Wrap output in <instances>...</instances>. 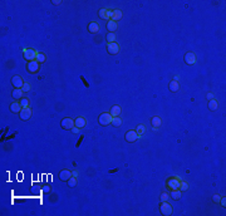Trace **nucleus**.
I'll use <instances>...</instances> for the list:
<instances>
[{"mask_svg":"<svg viewBox=\"0 0 226 216\" xmlns=\"http://www.w3.org/2000/svg\"><path fill=\"white\" fill-rule=\"evenodd\" d=\"M27 71L31 73V74H34V73H37L39 71V63L37 62V60H31V62H28L27 64Z\"/></svg>","mask_w":226,"mask_h":216,"instance_id":"8","label":"nucleus"},{"mask_svg":"<svg viewBox=\"0 0 226 216\" xmlns=\"http://www.w3.org/2000/svg\"><path fill=\"white\" fill-rule=\"evenodd\" d=\"M196 60H197V58H196L195 53L189 52V53L185 54V62H186L189 65H193L196 63Z\"/></svg>","mask_w":226,"mask_h":216,"instance_id":"11","label":"nucleus"},{"mask_svg":"<svg viewBox=\"0 0 226 216\" xmlns=\"http://www.w3.org/2000/svg\"><path fill=\"white\" fill-rule=\"evenodd\" d=\"M112 119H113L112 114L107 113V112L99 114V117H98V122H99L101 126H108V125H111V123H112Z\"/></svg>","mask_w":226,"mask_h":216,"instance_id":"3","label":"nucleus"},{"mask_svg":"<svg viewBox=\"0 0 226 216\" xmlns=\"http://www.w3.org/2000/svg\"><path fill=\"white\" fill-rule=\"evenodd\" d=\"M206 97H207V98H209V99H212V98H214V94H212V93H211V92H209V93H207V94H206Z\"/></svg>","mask_w":226,"mask_h":216,"instance_id":"40","label":"nucleus"},{"mask_svg":"<svg viewBox=\"0 0 226 216\" xmlns=\"http://www.w3.org/2000/svg\"><path fill=\"white\" fill-rule=\"evenodd\" d=\"M106 38H107L108 43H114V42H116V39H117V37H116V34H114V33H108Z\"/></svg>","mask_w":226,"mask_h":216,"instance_id":"27","label":"nucleus"},{"mask_svg":"<svg viewBox=\"0 0 226 216\" xmlns=\"http://www.w3.org/2000/svg\"><path fill=\"white\" fill-rule=\"evenodd\" d=\"M181 195H182V191H181V190H173L172 193H171V197L173 200H180Z\"/></svg>","mask_w":226,"mask_h":216,"instance_id":"24","label":"nucleus"},{"mask_svg":"<svg viewBox=\"0 0 226 216\" xmlns=\"http://www.w3.org/2000/svg\"><path fill=\"white\" fill-rule=\"evenodd\" d=\"M72 176H74V177H78L79 176V172L77 170H74V171H72Z\"/></svg>","mask_w":226,"mask_h":216,"instance_id":"38","label":"nucleus"},{"mask_svg":"<svg viewBox=\"0 0 226 216\" xmlns=\"http://www.w3.org/2000/svg\"><path fill=\"white\" fill-rule=\"evenodd\" d=\"M220 204L225 207V206H226V197H221V199H220Z\"/></svg>","mask_w":226,"mask_h":216,"instance_id":"36","label":"nucleus"},{"mask_svg":"<svg viewBox=\"0 0 226 216\" xmlns=\"http://www.w3.org/2000/svg\"><path fill=\"white\" fill-rule=\"evenodd\" d=\"M72 131H73V133H79V131H81V128H78V127H73L72 128Z\"/></svg>","mask_w":226,"mask_h":216,"instance_id":"37","label":"nucleus"},{"mask_svg":"<svg viewBox=\"0 0 226 216\" xmlns=\"http://www.w3.org/2000/svg\"><path fill=\"white\" fill-rule=\"evenodd\" d=\"M19 103H20V106L23 107V108H25V107H29V99L28 98H25V97H23V98H20L19 99Z\"/></svg>","mask_w":226,"mask_h":216,"instance_id":"26","label":"nucleus"},{"mask_svg":"<svg viewBox=\"0 0 226 216\" xmlns=\"http://www.w3.org/2000/svg\"><path fill=\"white\" fill-rule=\"evenodd\" d=\"M21 109H23V107L20 106V103H19V102H13L10 104V111L13 113H20Z\"/></svg>","mask_w":226,"mask_h":216,"instance_id":"17","label":"nucleus"},{"mask_svg":"<svg viewBox=\"0 0 226 216\" xmlns=\"http://www.w3.org/2000/svg\"><path fill=\"white\" fill-rule=\"evenodd\" d=\"M88 31L92 34H95L99 31V24L97 21H92V23L88 24Z\"/></svg>","mask_w":226,"mask_h":216,"instance_id":"13","label":"nucleus"},{"mask_svg":"<svg viewBox=\"0 0 226 216\" xmlns=\"http://www.w3.org/2000/svg\"><path fill=\"white\" fill-rule=\"evenodd\" d=\"M168 88H170V91L171 92H177L180 89V84H179V82L177 81H171L170 82V84H168Z\"/></svg>","mask_w":226,"mask_h":216,"instance_id":"19","label":"nucleus"},{"mask_svg":"<svg viewBox=\"0 0 226 216\" xmlns=\"http://www.w3.org/2000/svg\"><path fill=\"white\" fill-rule=\"evenodd\" d=\"M25 82L23 81V78L20 77V75H14V77L11 78V84L14 85L15 88H23Z\"/></svg>","mask_w":226,"mask_h":216,"instance_id":"10","label":"nucleus"},{"mask_svg":"<svg viewBox=\"0 0 226 216\" xmlns=\"http://www.w3.org/2000/svg\"><path fill=\"white\" fill-rule=\"evenodd\" d=\"M161 123H162V119L160 118V117L155 116V117L151 118V125H152V127H153V129H157L158 127L161 126Z\"/></svg>","mask_w":226,"mask_h":216,"instance_id":"16","label":"nucleus"},{"mask_svg":"<svg viewBox=\"0 0 226 216\" xmlns=\"http://www.w3.org/2000/svg\"><path fill=\"white\" fill-rule=\"evenodd\" d=\"M31 114H33V111H31V108L29 107H25L23 109L20 111V113H19V116H20V119L21 121H28L31 117Z\"/></svg>","mask_w":226,"mask_h":216,"instance_id":"7","label":"nucleus"},{"mask_svg":"<svg viewBox=\"0 0 226 216\" xmlns=\"http://www.w3.org/2000/svg\"><path fill=\"white\" fill-rule=\"evenodd\" d=\"M23 92H29L30 89H31V85H30V83H28V82H25L24 83V85H23Z\"/></svg>","mask_w":226,"mask_h":216,"instance_id":"32","label":"nucleus"},{"mask_svg":"<svg viewBox=\"0 0 226 216\" xmlns=\"http://www.w3.org/2000/svg\"><path fill=\"white\" fill-rule=\"evenodd\" d=\"M74 125H75V127H78V128H84L85 125H87V119L82 116L77 117V118L74 119Z\"/></svg>","mask_w":226,"mask_h":216,"instance_id":"12","label":"nucleus"},{"mask_svg":"<svg viewBox=\"0 0 226 216\" xmlns=\"http://www.w3.org/2000/svg\"><path fill=\"white\" fill-rule=\"evenodd\" d=\"M50 191V189H49V186H44L43 187V192H45V193H48Z\"/></svg>","mask_w":226,"mask_h":216,"instance_id":"39","label":"nucleus"},{"mask_svg":"<svg viewBox=\"0 0 226 216\" xmlns=\"http://www.w3.org/2000/svg\"><path fill=\"white\" fill-rule=\"evenodd\" d=\"M72 177V171L69 170H63L59 172V179L62 181H68Z\"/></svg>","mask_w":226,"mask_h":216,"instance_id":"14","label":"nucleus"},{"mask_svg":"<svg viewBox=\"0 0 226 216\" xmlns=\"http://www.w3.org/2000/svg\"><path fill=\"white\" fill-rule=\"evenodd\" d=\"M136 132L138 133L139 137H142V136L146 133V127L143 125H138V126H137V128H136Z\"/></svg>","mask_w":226,"mask_h":216,"instance_id":"23","label":"nucleus"},{"mask_svg":"<svg viewBox=\"0 0 226 216\" xmlns=\"http://www.w3.org/2000/svg\"><path fill=\"white\" fill-rule=\"evenodd\" d=\"M160 211H161V214L163 215V216H170L171 214H172L173 209H172V206L168 204L167 201H161V204H160Z\"/></svg>","mask_w":226,"mask_h":216,"instance_id":"4","label":"nucleus"},{"mask_svg":"<svg viewBox=\"0 0 226 216\" xmlns=\"http://www.w3.org/2000/svg\"><path fill=\"white\" fill-rule=\"evenodd\" d=\"M117 28H118L117 21H114V20H108L107 21V29H108L109 33H114V31L117 30Z\"/></svg>","mask_w":226,"mask_h":216,"instance_id":"15","label":"nucleus"},{"mask_svg":"<svg viewBox=\"0 0 226 216\" xmlns=\"http://www.w3.org/2000/svg\"><path fill=\"white\" fill-rule=\"evenodd\" d=\"M180 190L181 191H187L189 190V183L186 181H181L180 182Z\"/></svg>","mask_w":226,"mask_h":216,"instance_id":"30","label":"nucleus"},{"mask_svg":"<svg viewBox=\"0 0 226 216\" xmlns=\"http://www.w3.org/2000/svg\"><path fill=\"white\" fill-rule=\"evenodd\" d=\"M123 17V13L119 10V9H114L113 10V17H112V20L114 21H118L119 19H122Z\"/></svg>","mask_w":226,"mask_h":216,"instance_id":"20","label":"nucleus"},{"mask_svg":"<svg viewBox=\"0 0 226 216\" xmlns=\"http://www.w3.org/2000/svg\"><path fill=\"white\" fill-rule=\"evenodd\" d=\"M112 125L116 126V127H119L121 125H122V118H119V116H118V117H113Z\"/></svg>","mask_w":226,"mask_h":216,"instance_id":"28","label":"nucleus"},{"mask_svg":"<svg viewBox=\"0 0 226 216\" xmlns=\"http://www.w3.org/2000/svg\"><path fill=\"white\" fill-rule=\"evenodd\" d=\"M23 54H24V59L28 60V62H31V60H35L38 52L35 49H31V48H24L23 49Z\"/></svg>","mask_w":226,"mask_h":216,"instance_id":"2","label":"nucleus"},{"mask_svg":"<svg viewBox=\"0 0 226 216\" xmlns=\"http://www.w3.org/2000/svg\"><path fill=\"white\" fill-rule=\"evenodd\" d=\"M112 17H113V10H111V9H107L106 19H107V20H112Z\"/></svg>","mask_w":226,"mask_h":216,"instance_id":"31","label":"nucleus"},{"mask_svg":"<svg viewBox=\"0 0 226 216\" xmlns=\"http://www.w3.org/2000/svg\"><path fill=\"white\" fill-rule=\"evenodd\" d=\"M107 52L109 53L111 55H116V54H118V52H119V45L116 42L108 43L107 44Z\"/></svg>","mask_w":226,"mask_h":216,"instance_id":"9","label":"nucleus"},{"mask_svg":"<svg viewBox=\"0 0 226 216\" xmlns=\"http://www.w3.org/2000/svg\"><path fill=\"white\" fill-rule=\"evenodd\" d=\"M121 107L119 106H113L112 108H111V114H112V117H118L119 114H121Z\"/></svg>","mask_w":226,"mask_h":216,"instance_id":"22","label":"nucleus"},{"mask_svg":"<svg viewBox=\"0 0 226 216\" xmlns=\"http://www.w3.org/2000/svg\"><path fill=\"white\" fill-rule=\"evenodd\" d=\"M60 126H62L63 129H67V131H72V128L74 127V119L71 118V117H65V118L62 119L60 122Z\"/></svg>","mask_w":226,"mask_h":216,"instance_id":"5","label":"nucleus"},{"mask_svg":"<svg viewBox=\"0 0 226 216\" xmlns=\"http://www.w3.org/2000/svg\"><path fill=\"white\" fill-rule=\"evenodd\" d=\"M180 182H181V177L175 176V177H170L167 180L166 185L171 191H173V190H180Z\"/></svg>","mask_w":226,"mask_h":216,"instance_id":"1","label":"nucleus"},{"mask_svg":"<svg viewBox=\"0 0 226 216\" xmlns=\"http://www.w3.org/2000/svg\"><path fill=\"white\" fill-rule=\"evenodd\" d=\"M23 89L21 88H15L14 91H13V93H11V96H13V98H15V99H20V98H23Z\"/></svg>","mask_w":226,"mask_h":216,"instance_id":"18","label":"nucleus"},{"mask_svg":"<svg viewBox=\"0 0 226 216\" xmlns=\"http://www.w3.org/2000/svg\"><path fill=\"white\" fill-rule=\"evenodd\" d=\"M217 108H219V103L215 98H212V99L209 101V109L210 111H216Z\"/></svg>","mask_w":226,"mask_h":216,"instance_id":"21","label":"nucleus"},{"mask_svg":"<svg viewBox=\"0 0 226 216\" xmlns=\"http://www.w3.org/2000/svg\"><path fill=\"white\" fill-rule=\"evenodd\" d=\"M220 199H221L220 195H214V196H212V200H214V202H220Z\"/></svg>","mask_w":226,"mask_h":216,"instance_id":"35","label":"nucleus"},{"mask_svg":"<svg viewBox=\"0 0 226 216\" xmlns=\"http://www.w3.org/2000/svg\"><path fill=\"white\" fill-rule=\"evenodd\" d=\"M67 182H68V186H69V187H74L75 185H77V177L72 176L71 179H69L68 181H67Z\"/></svg>","mask_w":226,"mask_h":216,"instance_id":"29","label":"nucleus"},{"mask_svg":"<svg viewBox=\"0 0 226 216\" xmlns=\"http://www.w3.org/2000/svg\"><path fill=\"white\" fill-rule=\"evenodd\" d=\"M125 138H126L127 142H129V143H133V142H136L137 139L139 138V136H138V133L136 132V129H129V131L126 132Z\"/></svg>","mask_w":226,"mask_h":216,"instance_id":"6","label":"nucleus"},{"mask_svg":"<svg viewBox=\"0 0 226 216\" xmlns=\"http://www.w3.org/2000/svg\"><path fill=\"white\" fill-rule=\"evenodd\" d=\"M52 3H53L54 5H58V4H60V1H59V0H54V1H52Z\"/></svg>","mask_w":226,"mask_h":216,"instance_id":"41","label":"nucleus"},{"mask_svg":"<svg viewBox=\"0 0 226 216\" xmlns=\"http://www.w3.org/2000/svg\"><path fill=\"white\" fill-rule=\"evenodd\" d=\"M37 62L38 63H39V64H40V63H44V62H45V60H47V57H45V54H43V53H38V55H37Z\"/></svg>","mask_w":226,"mask_h":216,"instance_id":"25","label":"nucleus"},{"mask_svg":"<svg viewBox=\"0 0 226 216\" xmlns=\"http://www.w3.org/2000/svg\"><path fill=\"white\" fill-rule=\"evenodd\" d=\"M106 13H107V9H106V8H104V9H101L99 13H98V14H99V18L106 19Z\"/></svg>","mask_w":226,"mask_h":216,"instance_id":"33","label":"nucleus"},{"mask_svg":"<svg viewBox=\"0 0 226 216\" xmlns=\"http://www.w3.org/2000/svg\"><path fill=\"white\" fill-rule=\"evenodd\" d=\"M160 199H161V201H167V200H168V193L167 192H162Z\"/></svg>","mask_w":226,"mask_h":216,"instance_id":"34","label":"nucleus"}]
</instances>
